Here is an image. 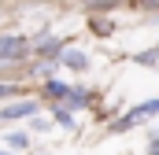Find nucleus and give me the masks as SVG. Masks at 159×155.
<instances>
[{
    "instance_id": "f03ea898",
    "label": "nucleus",
    "mask_w": 159,
    "mask_h": 155,
    "mask_svg": "<svg viewBox=\"0 0 159 155\" xmlns=\"http://www.w3.org/2000/svg\"><path fill=\"white\" fill-rule=\"evenodd\" d=\"M30 52L26 37H0V63H19Z\"/></svg>"
},
{
    "instance_id": "6e6552de",
    "label": "nucleus",
    "mask_w": 159,
    "mask_h": 155,
    "mask_svg": "<svg viewBox=\"0 0 159 155\" xmlns=\"http://www.w3.org/2000/svg\"><path fill=\"white\" fill-rule=\"evenodd\" d=\"M52 115H56V122H59V126H67V129H74V111H70V107H63V104H56V111H52Z\"/></svg>"
},
{
    "instance_id": "1a4fd4ad",
    "label": "nucleus",
    "mask_w": 159,
    "mask_h": 155,
    "mask_svg": "<svg viewBox=\"0 0 159 155\" xmlns=\"http://www.w3.org/2000/svg\"><path fill=\"white\" fill-rule=\"evenodd\" d=\"M37 55H48V59H59V55H63V48H59V41H44V44H37Z\"/></svg>"
},
{
    "instance_id": "0eeeda50",
    "label": "nucleus",
    "mask_w": 159,
    "mask_h": 155,
    "mask_svg": "<svg viewBox=\"0 0 159 155\" xmlns=\"http://www.w3.org/2000/svg\"><path fill=\"white\" fill-rule=\"evenodd\" d=\"M4 144H7V152H22V148L30 144V137H26V133H7Z\"/></svg>"
},
{
    "instance_id": "20e7f679",
    "label": "nucleus",
    "mask_w": 159,
    "mask_h": 155,
    "mask_svg": "<svg viewBox=\"0 0 159 155\" xmlns=\"http://www.w3.org/2000/svg\"><path fill=\"white\" fill-rule=\"evenodd\" d=\"M59 63H63L67 70H74V74H85V70H89V55H85V52H78V48H63Z\"/></svg>"
},
{
    "instance_id": "7ed1b4c3",
    "label": "nucleus",
    "mask_w": 159,
    "mask_h": 155,
    "mask_svg": "<svg viewBox=\"0 0 159 155\" xmlns=\"http://www.w3.org/2000/svg\"><path fill=\"white\" fill-rule=\"evenodd\" d=\"M37 100H19V104H7L0 107V122H15V118H34L37 115Z\"/></svg>"
},
{
    "instance_id": "ddd939ff",
    "label": "nucleus",
    "mask_w": 159,
    "mask_h": 155,
    "mask_svg": "<svg viewBox=\"0 0 159 155\" xmlns=\"http://www.w3.org/2000/svg\"><path fill=\"white\" fill-rule=\"evenodd\" d=\"M0 155H15V152H0Z\"/></svg>"
},
{
    "instance_id": "39448f33",
    "label": "nucleus",
    "mask_w": 159,
    "mask_h": 155,
    "mask_svg": "<svg viewBox=\"0 0 159 155\" xmlns=\"http://www.w3.org/2000/svg\"><path fill=\"white\" fill-rule=\"evenodd\" d=\"M67 92H70L67 81H56V78L44 81V100H67Z\"/></svg>"
},
{
    "instance_id": "423d86ee",
    "label": "nucleus",
    "mask_w": 159,
    "mask_h": 155,
    "mask_svg": "<svg viewBox=\"0 0 159 155\" xmlns=\"http://www.w3.org/2000/svg\"><path fill=\"white\" fill-rule=\"evenodd\" d=\"M67 104H70V111H74V107H89V92H85V89H78V85H70Z\"/></svg>"
},
{
    "instance_id": "9d476101",
    "label": "nucleus",
    "mask_w": 159,
    "mask_h": 155,
    "mask_svg": "<svg viewBox=\"0 0 159 155\" xmlns=\"http://www.w3.org/2000/svg\"><path fill=\"white\" fill-rule=\"evenodd\" d=\"M137 63H144V67H159V48H152V52H141V55H137Z\"/></svg>"
},
{
    "instance_id": "9b49d317",
    "label": "nucleus",
    "mask_w": 159,
    "mask_h": 155,
    "mask_svg": "<svg viewBox=\"0 0 159 155\" xmlns=\"http://www.w3.org/2000/svg\"><path fill=\"white\" fill-rule=\"evenodd\" d=\"M148 155H159V137H152V140H148Z\"/></svg>"
},
{
    "instance_id": "f8f14e48",
    "label": "nucleus",
    "mask_w": 159,
    "mask_h": 155,
    "mask_svg": "<svg viewBox=\"0 0 159 155\" xmlns=\"http://www.w3.org/2000/svg\"><path fill=\"white\" fill-rule=\"evenodd\" d=\"M11 92H15V85H0V100H7Z\"/></svg>"
},
{
    "instance_id": "f257e3e1",
    "label": "nucleus",
    "mask_w": 159,
    "mask_h": 155,
    "mask_svg": "<svg viewBox=\"0 0 159 155\" xmlns=\"http://www.w3.org/2000/svg\"><path fill=\"white\" fill-rule=\"evenodd\" d=\"M152 115H159V96L156 100H144V104H137V107H129L119 122H111V133H126L129 126H141V122H148Z\"/></svg>"
}]
</instances>
